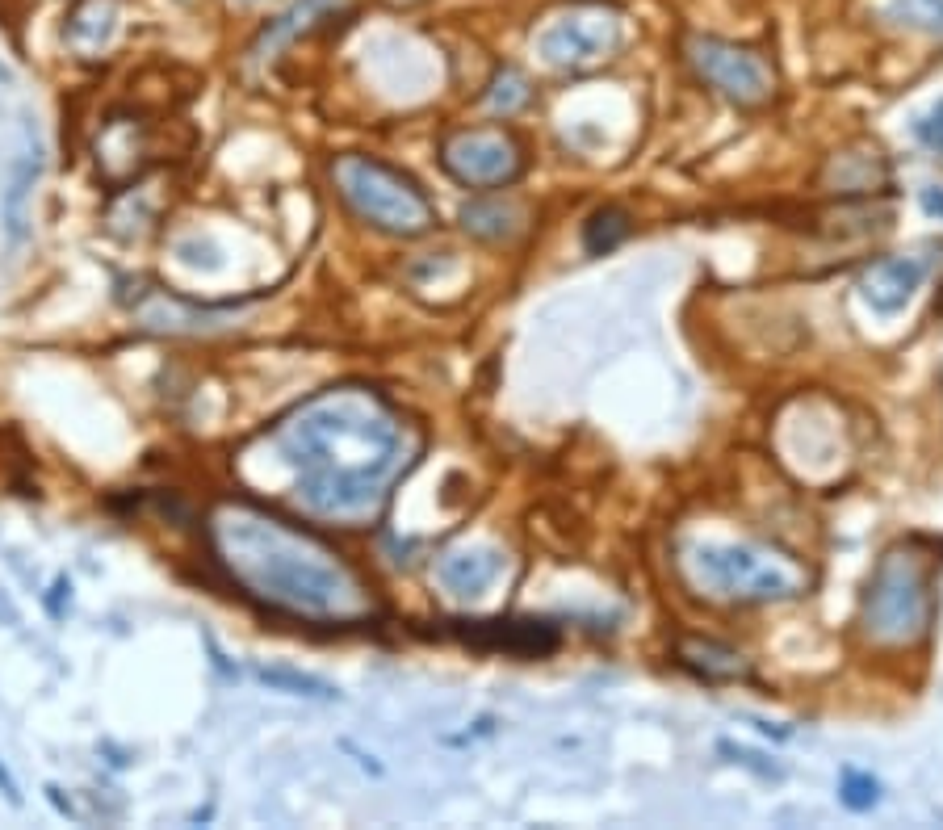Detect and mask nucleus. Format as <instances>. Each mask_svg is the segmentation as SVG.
Segmentation results:
<instances>
[{"instance_id":"obj_3","label":"nucleus","mask_w":943,"mask_h":830,"mask_svg":"<svg viewBox=\"0 0 943 830\" xmlns=\"http://www.w3.org/2000/svg\"><path fill=\"white\" fill-rule=\"evenodd\" d=\"M679 571L709 600L730 604H772L809 592V571L776 550L763 545H713L700 541L679 554Z\"/></svg>"},{"instance_id":"obj_1","label":"nucleus","mask_w":943,"mask_h":830,"mask_svg":"<svg viewBox=\"0 0 943 830\" xmlns=\"http://www.w3.org/2000/svg\"><path fill=\"white\" fill-rule=\"evenodd\" d=\"M273 441L298 470L302 504L319 516H365L403 466V424L378 395L340 386L302 403Z\"/></svg>"},{"instance_id":"obj_5","label":"nucleus","mask_w":943,"mask_h":830,"mask_svg":"<svg viewBox=\"0 0 943 830\" xmlns=\"http://www.w3.org/2000/svg\"><path fill=\"white\" fill-rule=\"evenodd\" d=\"M332 177L340 185V198L357 210V218H365V223L378 231L424 235L436 223V210L420 193V185L382 160L344 156L332 164Z\"/></svg>"},{"instance_id":"obj_11","label":"nucleus","mask_w":943,"mask_h":830,"mask_svg":"<svg viewBox=\"0 0 943 830\" xmlns=\"http://www.w3.org/2000/svg\"><path fill=\"white\" fill-rule=\"evenodd\" d=\"M679 663L692 667L696 675H705V680H738L747 663H742V654L734 646H721L713 638H684L679 642Z\"/></svg>"},{"instance_id":"obj_8","label":"nucleus","mask_w":943,"mask_h":830,"mask_svg":"<svg viewBox=\"0 0 943 830\" xmlns=\"http://www.w3.org/2000/svg\"><path fill=\"white\" fill-rule=\"evenodd\" d=\"M621 17L604 5H579L541 30L537 47L554 68H596L621 47Z\"/></svg>"},{"instance_id":"obj_14","label":"nucleus","mask_w":943,"mask_h":830,"mask_svg":"<svg viewBox=\"0 0 943 830\" xmlns=\"http://www.w3.org/2000/svg\"><path fill=\"white\" fill-rule=\"evenodd\" d=\"M34 181H38V156H34V160L26 156V160L13 168V185H9V193H5V231H9V239L26 235V198H30Z\"/></svg>"},{"instance_id":"obj_17","label":"nucleus","mask_w":943,"mask_h":830,"mask_svg":"<svg viewBox=\"0 0 943 830\" xmlns=\"http://www.w3.org/2000/svg\"><path fill=\"white\" fill-rule=\"evenodd\" d=\"M889 17L902 26H923V30H943V0H893Z\"/></svg>"},{"instance_id":"obj_9","label":"nucleus","mask_w":943,"mask_h":830,"mask_svg":"<svg viewBox=\"0 0 943 830\" xmlns=\"http://www.w3.org/2000/svg\"><path fill=\"white\" fill-rule=\"evenodd\" d=\"M923 273H927L923 260L889 256V260H876V265L864 273L860 290H864V298L872 302L876 311H897V307H906V302H910V294L918 290Z\"/></svg>"},{"instance_id":"obj_12","label":"nucleus","mask_w":943,"mask_h":830,"mask_svg":"<svg viewBox=\"0 0 943 830\" xmlns=\"http://www.w3.org/2000/svg\"><path fill=\"white\" fill-rule=\"evenodd\" d=\"M495 575H499L495 550H457L441 562V579L453 587L457 596H478Z\"/></svg>"},{"instance_id":"obj_2","label":"nucleus","mask_w":943,"mask_h":830,"mask_svg":"<svg viewBox=\"0 0 943 830\" xmlns=\"http://www.w3.org/2000/svg\"><path fill=\"white\" fill-rule=\"evenodd\" d=\"M214 541L227 571L252 596L285 608L294 617H361L365 587L357 575L315 537H306L273 516L227 508L214 520Z\"/></svg>"},{"instance_id":"obj_16","label":"nucleus","mask_w":943,"mask_h":830,"mask_svg":"<svg viewBox=\"0 0 943 830\" xmlns=\"http://www.w3.org/2000/svg\"><path fill=\"white\" fill-rule=\"evenodd\" d=\"M629 235V218H625V210H617V206H604V210H596L591 214V223H587V252H608L612 244H621V239Z\"/></svg>"},{"instance_id":"obj_13","label":"nucleus","mask_w":943,"mask_h":830,"mask_svg":"<svg viewBox=\"0 0 943 830\" xmlns=\"http://www.w3.org/2000/svg\"><path fill=\"white\" fill-rule=\"evenodd\" d=\"M520 206L512 202H499V198H478L462 210V227L478 239H491V244H499V239H512L520 231Z\"/></svg>"},{"instance_id":"obj_18","label":"nucleus","mask_w":943,"mask_h":830,"mask_svg":"<svg viewBox=\"0 0 943 830\" xmlns=\"http://www.w3.org/2000/svg\"><path fill=\"white\" fill-rule=\"evenodd\" d=\"M524 101H529V80H524L520 72H503L495 80V89H491V105L499 109V114H512V109H520Z\"/></svg>"},{"instance_id":"obj_21","label":"nucleus","mask_w":943,"mask_h":830,"mask_svg":"<svg viewBox=\"0 0 943 830\" xmlns=\"http://www.w3.org/2000/svg\"><path fill=\"white\" fill-rule=\"evenodd\" d=\"M918 135H923L931 147H939V151H943V101L931 109V114H927L923 122H918Z\"/></svg>"},{"instance_id":"obj_22","label":"nucleus","mask_w":943,"mask_h":830,"mask_svg":"<svg viewBox=\"0 0 943 830\" xmlns=\"http://www.w3.org/2000/svg\"><path fill=\"white\" fill-rule=\"evenodd\" d=\"M0 793H5V801H9V805H21V793H17V780L9 776V768H5V763H0Z\"/></svg>"},{"instance_id":"obj_19","label":"nucleus","mask_w":943,"mask_h":830,"mask_svg":"<svg viewBox=\"0 0 943 830\" xmlns=\"http://www.w3.org/2000/svg\"><path fill=\"white\" fill-rule=\"evenodd\" d=\"M269 684H285V688H294V692H306V696H332V688H323L315 680H306V675H290V671H260Z\"/></svg>"},{"instance_id":"obj_6","label":"nucleus","mask_w":943,"mask_h":830,"mask_svg":"<svg viewBox=\"0 0 943 830\" xmlns=\"http://www.w3.org/2000/svg\"><path fill=\"white\" fill-rule=\"evenodd\" d=\"M684 55L692 63V72L734 105L755 109L776 97V68L759 51L734 47V42H721V38H705V34H688Z\"/></svg>"},{"instance_id":"obj_10","label":"nucleus","mask_w":943,"mask_h":830,"mask_svg":"<svg viewBox=\"0 0 943 830\" xmlns=\"http://www.w3.org/2000/svg\"><path fill=\"white\" fill-rule=\"evenodd\" d=\"M344 9H348V0H294V5L285 9L265 34H260L256 51H273V47H281V42H290L298 34H311V30H319L323 21H332Z\"/></svg>"},{"instance_id":"obj_7","label":"nucleus","mask_w":943,"mask_h":830,"mask_svg":"<svg viewBox=\"0 0 943 830\" xmlns=\"http://www.w3.org/2000/svg\"><path fill=\"white\" fill-rule=\"evenodd\" d=\"M441 164L453 181L470 189H503L524 172V151L508 130L474 126V130H453L441 143Z\"/></svg>"},{"instance_id":"obj_20","label":"nucleus","mask_w":943,"mask_h":830,"mask_svg":"<svg viewBox=\"0 0 943 830\" xmlns=\"http://www.w3.org/2000/svg\"><path fill=\"white\" fill-rule=\"evenodd\" d=\"M843 789H847V805H855V810H864V805L876 801V784L864 780V776H855V772L843 780Z\"/></svg>"},{"instance_id":"obj_15","label":"nucleus","mask_w":943,"mask_h":830,"mask_svg":"<svg viewBox=\"0 0 943 830\" xmlns=\"http://www.w3.org/2000/svg\"><path fill=\"white\" fill-rule=\"evenodd\" d=\"M881 177H885V168H881V160H876V151H864V156H839L835 164H830V181H835L843 193L872 189Z\"/></svg>"},{"instance_id":"obj_4","label":"nucleus","mask_w":943,"mask_h":830,"mask_svg":"<svg viewBox=\"0 0 943 830\" xmlns=\"http://www.w3.org/2000/svg\"><path fill=\"white\" fill-rule=\"evenodd\" d=\"M931 566L914 545H893L876 562L872 583L864 592L860 625L876 646H910L931 629Z\"/></svg>"}]
</instances>
